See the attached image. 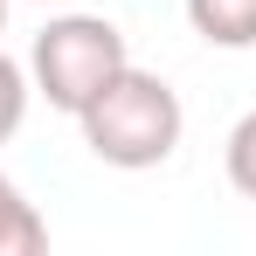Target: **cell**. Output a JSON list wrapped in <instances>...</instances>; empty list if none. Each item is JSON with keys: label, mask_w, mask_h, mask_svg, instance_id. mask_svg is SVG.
<instances>
[{"label": "cell", "mask_w": 256, "mask_h": 256, "mask_svg": "<svg viewBox=\"0 0 256 256\" xmlns=\"http://www.w3.org/2000/svg\"><path fill=\"white\" fill-rule=\"evenodd\" d=\"M48 250V222L35 214V201L0 173V256H42Z\"/></svg>", "instance_id": "4"}, {"label": "cell", "mask_w": 256, "mask_h": 256, "mask_svg": "<svg viewBox=\"0 0 256 256\" xmlns=\"http://www.w3.org/2000/svg\"><path fill=\"white\" fill-rule=\"evenodd\" d=\"M28 97H35V76H28V62L0 56V146L21 132V118H28Z\"/></svg>", "instance_id": "6"}, {"label": "cell", "mask_w": 256, "mask_h": 256, "mask_svg": "<svg viewBox=\"0 0 256 256\" xmlns=\"http://www.w3.org/2000/svg\"><path fill=\"white\" fill-rule=\"evenodd\" d=\"M76 125H84L90 160H104V166H118V173H146V166H166L173 152H180L187 111H180V90H173L166 76L125 62V70L76 111Z\"/></svg>", "instance_id": "1"}, {"label": "cell", "mask_w": 256, "mask_h": 256, "mask_svg": "<svg viewBox=\"0 0 256 256\" xmlns=\"http://www.w3.org/2000/svg\"><path fill=\"white\" fill-rule=\"evenodd\" d=\"M187 21L208 48H256V0H187Z\"/></svg>", "instance_id": "3"}, {"label": "cell", "mask_w": 256, "mask_h": 256, "mask_svg": "<svg viewBox=\"0 0 256 256\" xmlns=\"http://www.w3.org/2000/svg\"><path fill=\"white\" fill-rule=\"evenodd\" d=\"M132 62L125 48V28L118 21H104V14H56L42 35H35V48H28V76H35V97H48L56 111H84L97 90L111 84L118 70Z\"/></svg>", "instance_id": "2"}, {"label": "cell", "mask_w": 256, "mask_h": 256, "mask_svg": "<svg viewBox=\"0 0 256 256\" xmlns=\"http://www.w3.org/2000/svg\"><path fill=\"white\" fill-rule=\"evenodd\" d=\"M222 166H228V187L256 201V111H242L236 125H228V146H222Z\"/></svg>", "instance_id": "5"}, {"label": "cell", "mask_w": 256, "mask_h": 256, "mask_svg": "<svg viewBox=\"0 0 256 256\" xmlns=\"http://www.w3.org/2000/svg\"><path fill=\"white\" fill-rule=\"evenodd\" d=\"M42 7H76V0H42Z\"/></svg>", "instance_id": "7"}, {"label": "cell", "mask_w": 256, "mask_h": 256, "mask_svg": "<svg viewBox=\"0 0 256 256\" xmlns=\"http://www.w3.org/2000/svg\"><path fill=\"white\" fill-rule=\"evenodd\" d=\"M0 28H7V0H0Z\"/></svg>", "instance_id": "8"}]
</instances>
